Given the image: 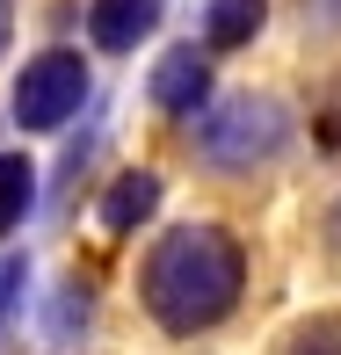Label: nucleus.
<instances>
[{
	"mask_svg": "<svg viewBox=\"0 0 341 355\" xmlns=\"http://www.w3.org/2000/svg\"><path fill=\"white\" fill-rule=\"evenodd\" d=\"M247 276H254V254H247V239L233 225L174 218V225H160L145 239L131 297H138L145 327L160 341H203V334H218L247 304Z\"/></svg>",
	"mask_w": 341,
	"mask_h": 355,
	"instance_id": "nucleus-1",
	"label": "nucleus"
},
{
	"mask_svg": "<svg viewBox=\"0 0 341 355\" xmlns=\"http://www.w3.org/2000/svg\"><path fill=\"white\" fill-rule=\"evenodd\" d=\"M313 232H319V254H327V261H341V189L319 203V225H313Z\"/></svg>",
	"mask_w": 341,
	"mask_h": 355,
	"instance_id": "nucleus-11",
	"label": "nucleus"
},
{
	"mask_svg": "<svg viewBox=\"0 0 341 355\" xmlns=\"http://www.w3.org/2000/svg\"><path fill=\"white\" fill-rule=\"evenodd\" d=\"M290 153H298V109L276 87H225L182 131L189 174L210 189H262Z\"/></svg>",
	"mask_w": 341,
	"mask_h": 355,
	"instance_id": "nucleus-2",
	"label": "nucleus"
},
{
	"mask_svg": "<svg viewBox=\"0 0 341 355\" xmlns=\"http://www.w3.org/2000/svg\"><path fill=\"white\" fill-rule=\"evenodd\" d=\"M94 94V66L80 44H44V51H29L22 66L8 73V123L22 138H51L66 131V123L88 109Z\"/></svg>",
	"mask_w": 341,
	"mask_h": 355,
	"instance_id": "nucleus-3",
	"label": "nucleus"
},
{
	"mask_svg": "<svg viewBox=\"0 0 341 355\" xmlns=\"http://www.w3.org/2000/svg\"><path fill=\"white\" fill-rule=\"evenodd\" d=\"M15 29H22V0H0V66L15 51Z\"/></svg>",
	"mask_w": 341,
	"mask_h": 355,
	"instance_id": "nucleus-12",
	"label": "nucleus"
},
{
	"mask_svg": "<svg viewBox=\"0 0 341 355\" xmlns=\"http://www.w3.org/2000/svg\"><path fill=\"white\" fill-rule=\"evenodd\" d=\"M88 319H94V290L80 283V276H66V283H58V297H51L44 334H51V341H73V334H88Z\"/></svg>",
	"mask_w": 341,
	"mask_h": 355,
	"instance_id": "nucleus-10",
	"label": "nucleus"
},
{
	"mask_svg": "<svg viewBox=\"0 0 341 355\" xmlns=\"http://www.w3.org/2000/svg\"><path fill=\"white\" fill-rule=\"evenodd\" d=\"M160 22H167V0H88L80 8L88 51H102V58H131L138 44L160 37Z\"/></svg>",
	"mask_w": 341,
	"mask_h": 355,
	"instance_id": "nucleus-5",
	"label": "nucleus"
},
{
	"mask_svg": "<svg viewBox=\"0 0 341 355\" xmlns=\"http://www.w3.org/2000/svg\"><path fill=\"white\" fill-rule=\"evenodd\" d=\"M269 15H276V0H203L197 8V37L218 58H233V51H254V44H262Z\"/></svg>",
	"mask_w": 341,
	"mask_h": 355,
	"instance_id": "nucleus-7",
	"label": "nucleus"
},
{
	"mask_svg": "<svg viewBox=\"0 0 341 355\" xmlns=\"http://www.w3.org/2000/svg\"><path fill=\"white\" fill-rule=\"evenodd\" d=\"M218 51H210L203 37H182V44H167V51L153 58V73H145V109H153L160 123H167L174 138L189 131V123L203 116L210 102H218Z\"/></svg>",
	"mask_w": 341,
	"mask_h": 355,
	"instance_id": "nucleus-4",
	"label": "nucleus"
},
{
	"mask_svg": "<svg viewBox=\"0 0 341 355\" xmlns=\"http://www.w3.org/2000/svg\"><path fill=\"white\" fill-rule=\"evenodd\" d=\"M29 211H37V159L22 145H0V239L22 232Z\"/></svg>",
	"mask_w": 341,
	"mask_h": 355,
	"instance_id": "nucleus-8",
	"label": "nucleus"
},
{
	"mask_svg": "<svg viewBox=\"0 0 341 355\" xmlns=\"http://www.w3.org/2000/svg\"><path fill=\"white\" fill-rule=\"evenodd\" d=\"M160 196H167L160 167H117L102 182V196H94V225H102V239H131L138 225H153L160 218Z\"/></svg>",
	"mask_w": 341,
	"mask_h": 355,
	"instance_id": "nucleus-6",
	"label": "nucleus"
},
{
	"mask_svg": "<svg viewBox=\"0 0 341 355\" xmlns=\"http://www.w3.org/2000/svg\"><path fill=\"white\" fill-rule=\"evenodd\" d=\"M269 355H341V312L327 304V312H298L283 334H276Z\"/></svg>",
	"mask_w": 341,
	"mask_h": 355,
	"instance_id": "nucleus-9",
	"label": "nucleus"
}]
</instances>
